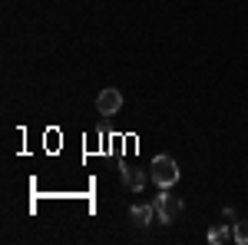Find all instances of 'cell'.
Here are the masks:
<instances>
[{
  "label": "cell",
  "instance_id": "obj_4",
  "mask_svg": "<svg viewBox=\"0 0 248 245\" xmlns=\"http://www.w3.org/2000/svg\"><path fill=\"white\" fill-rule=\"evenodd\" d=\"M146 179H149V172L146 169H123V182H126V189H133V192H142V186H146Z\"/></svg>",
  "mask_w": 248,
  "mask_h": 245
},
{
  "label": "cell",
  "instance_id": "obj_7",
  "mask_svg": "<svg viewBox=\"0 0 248 245\" xmlns=\"http://www.w3.org/2000/svg\"><path fill=\"white\" fill-rule=\"evenodd\" d=\"M235 242H238V245H248V219L235 222Z\"/></svg>",
  "mask_w": 248,
  "mask_h": 245
},
{
  "label": "cell",
  "instance_id": "obj_1",
  "mask_svg": "<svg viewBox=\"0 0 248 245\" xmlns=\"http://www.w3.org/2000/svg\"><path fill=\"white\" fill-rule=\"evenodd\" d=\"M149 176H153L155 186L169 189V186H175V182H179V163H175L172 156H155L153 166H149Z\"/></svg>",
  "mask_w": 248,
  "mask_h": 245
},
{
  "label": "cell",
  "instance_id": "obj_6",
  "mask_svg": "<svg viewBox=\"0 0 248 245\" xmlns=\"http://www.w3.org/2000/svg\"><path fill=\"white\" fill-rule=\"evenodd\" d=\"M229 239H235V229H232V222L229 226H215L209 232V242L212 245H222V242H229Z\"/></svg>",
  "mask_w": 248,
  "mask_h": 245
},
{
  "label": "cell",
  "instance_id": "obj_3",
  "mask_svg": "<svg viewBox=\"0 0 248 245\" xmlns=\"http://www.w3.org/2000/svg\"><path fill=\"white\" fill-rule=\"evenodd\" d=\"M96 110H99V116H116L119 110H123V93H119L116 86L99 90V96H96Z\"/></svg>",
  "mask_w": 248,
  "mask_h": 245
},
{
  "label": "cell",
  "instance_id": "obj_5",
  "mask_svg": "<svg viewBox=\"0 0 248 245\" xmlns=\"http://www.w3.org/2000/svg\"><path fill=\"white\" fill-rule=\"evenodd\" d=\"M129 215H133L136 226H149V222L155 219V209H153V206H146V202H139V206L129 209Z\"/></svg>",
  "mask_w": 248,
  "mask_h": 245
},
{
  "label": "cell",
  "instance_id": "obj_2",
  "mask_svg": "<svg viewBox=\"0 0 248 245\" xmlns=\"http://www.w3.org/2000/svg\"><path fill=\"white\" fill-rule=\"evenodd\" d=\"M153 209H155V222L159 226H172L175 215L182 212V199L179 196H169V192H159L153 199Z\"/></svg>",
  "mask_w": 248,
  "mask_h": 245
}]
</instances>
